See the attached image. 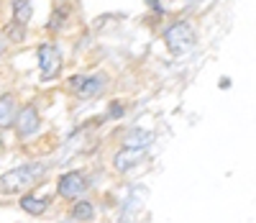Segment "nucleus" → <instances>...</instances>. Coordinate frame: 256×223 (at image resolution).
I'll return each mask as SVG.
<instances>
[{
    "mask_svg": "<svg viewBox=\"0 0 256 223\" xmlns=\"http://www.w3.org/2000/svg\"><path fill=\"white\" fill-rule=\"evenodd\" d=\"M20 208L28 215H41L49 208V197H38V195H24L20 197Z\"/></svg>",
    "mask_w": 256,
    "mask_h": 223,
    "instance_id": "nucleus-9",
    "label": "nucleus"
},
{
    "mask_svg": "<svg viewBox=\"0 0 256 223\" xmlns=\"http://www.w3.org/2000/svg\"><path fill=\"white\" fill-rule=\"evenodd\" d=\"M38 67H41V77L44 80H54L59 72H62V67H64V57H62V49L56 47V44H41L38 52Z\"/></svg>",
    "mask_w": 256,
    "mask_h": 223,
    "instance_id": "nucleus-3",
    "label": "nucleus"
},
{
    "mask_svg": "<svg viewBox=\"0 0 256 223\" xmlns=\"http://www.w3.org/2000/svg\"><path fill=\"white\" fill-rule=\"evenodd\" d=\"M0 146H3V139H0Z\"/></svg>",
    "mask_w": 256,
    "mask_h": 223,
    "instance_id": "nucleus-16",
    "label": "nucleus"
},
{
    "mask_svg": "<svg viewBox=\"0 0 256 223\" xmlns=\"http://www.w3.org/2000/svg\"><path fill=\"white\" fill-rule=\"evenodd\" d=\"M152 141H154V133L144 128H131L123 136V146H131V149H146Z\"/></svg>",
    "mask_w": 256,
    "mask_h": 223,
    "instance_id": "nucleus-8",
    "label": "nucleus"
},
{
    "mask_svg": "<svg viewBox=\"0 0 256 223\" xmlns=\"http://www.w3.org/2000/svg\"><path fill=\"white\" fill-rule=\"evenodd\" d=\"M70 85L77 87V98H80V100H92V98H98V95L102 93L105 80H102L100 75H90V77L82 75V77H74Z\"/></svg>",
    "mask_w": 256,
    "mask_h": 223,
    "instance_id": "nucleus-6",
    "label": "nucleus"
},
{
    "mask_svg": "<svg viewBox=\"0 0 256 223\" xmlns=\"http://www.w3.org/2000/svg\"><path fill=\"white\" fill-rule=\"evenodd\" d=\"M6 34L10 41H24L26 39V24H18V21H13V24L6 26Z\"/></svg>",
    "mask_w": 256,
    "mask_h": 223,
    "instance_id": "nucleus-13",
    "label": "nucleus"
},
{
    "mask_svg": "<svg viewBox=\"0 0 256 223\" xmlns=\"http://www.w3.org/2000/svg\"><path fill=\"white\" fill-rule=\"evenodd\" d=\"M144 149H131V146H123L116 157H113V164H116V169L118 172H128V169H134L136 164H141L144 162Z\"/></svg>",
    "mask_w": 256,
    "mask_h": 223,
    "instance_id": "nucleus-7",
    "label": "nucleus"
},
{
    "mask_svg": "<svg viewBox=\"0 0 256 223\" xmlns=\"http://www.w3.org/2000/svg\"><path fill=\"white\" fill-rule=\"evenodd\" d=\"M16 118V100L13 95H0V128L13 126Z\"/></svg>",
    "mask_w": 256,
    "mask_h": 223,
    "instance_id": "nucleus-10",
    "label": "nucleus"
},
{
    "mask_svg": "<svg viewBox=\"0 0 256 223\" xmlns=\"http://www.w3.org/2000/svg\"><path fill=\"white\" fill-rule=\"evenodd\" d=\"M46 167L44 164H24V167H16V169H8L6 174H0V195H16L20 190H26L31 185H36L41 177H44Z\"/></svg>",
    "mask_w": 256,
    "mask_h": 223,
    "instance_id": "nucleus-1",
    "label": "nucleus"
},
{
    "mask_svg": "<svg viewBox=\"0 0 256 223\" xmlns=\"http://www.w3.org/2000/svg\"><path fill=\"white\" fill-rule=\"evenodd\" d=\"M31 3L28 0H13V21H18V24H28L31 21Z\"/></svg>",
    "mask_w": 256,
    "mask_h": 223,
    "instance_id": "nucleus-12",
    "label": "nucleus"
},
{
    "mask_svg": "<svg viewBox=\"0 0 256 223\" xmlns=\"http://www.w3.org/2000/svg\"><path fill=\"white\" fill-rule=\"evenodd\" d=\"M72 218H74V220H92V218H95V208H92L90 200L77 197V203H74V208H72Z\"/></svg>",
    "mask_w": 256,
    "mask_h": 223,
    "instance_id": "nucleus-11",
    "label": "nucleus"
},
{
    "mask_svg": "<svg viewBox=\"0 0 256 223\" xmlns=\"http://www.w3.org/2000/svg\"><path fill=\"white\" fill-rule=\"evenodd\" d=\"M56 190H59L62 197L77 200V197H82L84 192H88V177H84L82 172H67V174L59 177Z\"/></svg>",
    "mask_w": 256,
    "mask_h": 223,
    "instance_id": "nucleus-4",
    "label": "nucleus"
},
{
    "mask_svg": "<svg viewBox=\"0 0 256 223\" xmlns=\"http://www.w3.org/2000/svg\"><path fill=\"white\" fill-rule=\"evenodd\" d=\"M13 126L18 131V136H34V133L41 128V116L36 105H24L20 110H16V118H13Z\"/></svg>",
    "mask_w": 256,
    "mask_h": 223,
    "instance_id": "nucleus-5",
    "label": "nucleus"
},
{
    "mask_svg": "<svg viewBox=\"0 0 256 223\" xmlns=\"http://www.w3.org/2000/svg\"><path fill=\"white\" fill-rule=\"evenodd\" d=\"M64 18H67V11H54V18H52L49 29H59V24H64Z\"/></svg>",
    "mask_w": 256,
    "mask_h": 223,
    "instance_id": "nucleus-14",
    "label": "nucleus"
},
{
    "mask_svg": "<svg viewBox=\"0 0 256 223\" xmlns=\"http://www.w3.org/2000/svg\"><path fill=\"white\" fill-rule=\"evenodd\" d=\"M120 113H123V105L120 103H113L110 105V118H120Z\"/></svg>",
    "mask_w": 256,
    "mask_h": 223,
    "instance_id": "nucleus-15",
    "label": "nucleus"
},
{
    "mask_svg": "<svg viewBox=\"0 0 256 223\" xmlns=\"http://www.w3.org/2000/svg\"><path fill=\"white\" fill-rule=\"evenodd\" d=\"M195 39H198L195 29H192V24H187V21H177V24H172L169 29H164V44L174 57H182L184 52H190L195 47Z\"/></svg>",
    "mask_w": 256,
    "mask_h": 223,
    "instance_id": "nucleus-2",
    "label": "nucleus"
}]
</instances>
